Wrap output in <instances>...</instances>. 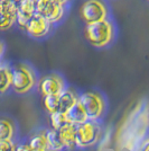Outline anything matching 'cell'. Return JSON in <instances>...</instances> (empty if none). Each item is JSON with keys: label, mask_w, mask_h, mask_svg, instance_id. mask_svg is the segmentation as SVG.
Returning <instances> with one entry per match:
<instances>
[{"label": "cell", "mask_w": 149, "mask_h": 151, "mask_svg": "<svg viewBox=\"0 0 149 151\" xmlns=\"http://www.w3.org/2000/svg\"><path fill=\"white\" fill-rule=\"evenodd\" d=\"M16 126L8 119H0V140H13Z\"/></svg>", "instance_id": "e0dca14e"}, {"label": "cell", "mask_w": 149, "mask_h": 151, "mask_svg": "<svg viewBox=\"0 0 149 151\" xmlns=\"http://www.w3.org/2000/svg\"><path fill=\"white\" fill-rule=\"evenodd\" d=\"M60 138L64 145V150L73 151L75 150L76 147V125L68 123L62 129L58 130Z\"/></svg>", "instance_id": "8fae6325"}, {"label": "cell", "mask_w": 149, "mask_h": 151, "mask_svg": "<svg viewBox=\"0 0 149 151\" xmlns=\"http://www.w3.org/2000/svg\"><path fill=\"white\" fill-rule=\"evenodd\" d=\"M66 114H67L68 122L72 123V124H74V125L82 124V123H84V122H87L89 120L84 107L82 106V104L79 101L68 109L67 112H66Z\"/></svg>", "instance_id": "4fadbf2b"}, {"label": "cell", "mask_w": 149, "mask_h": 151, "mask_svg": "<svg viewBox=\"0 0 149 151\" xmlns=\"http://www.w3.org/2000/svg\"><path fill=\"white\" fill-rule=\"evenodd\" d=\"M84 37L90 45L96 49H104L111 45L116 38V26L110 18L96 23L85 24Z\"/></svg>", "instance_id": "6da1fadb"}, {"label": "cell", "mask_w": 149, "mask_h": 151, "mask_svg": "<svg viewBox=\"0 0 149 151\" xmlns=\"http://www.w3.org/2000/svg\"><path fill=\"white\" fill-rule=\"evenodd\" d=\"M35 70L27 63H17L11 67V89L16 94L25 95L37 86Z\"/></svg>", "instance_id": "7a4b0ae2"}, {"label": "cell", "mask_w": 149, "mask_h": 151, "mask_svg": "<svg viewBox=\"0 0 149 151\" xmlns=\"http://www.w3.org/2000/svg\"><path fill=\"white\" fill-rule=\"evenodd\" d=\"M36 13L55 26L65 18L67 7L61 6L54 0H36Z\"/></svg>", "instance_id": "8992f818"}, {"label": "cell", "mask_w": 149, "mask_h": 151, "mask_svg": "<svg viewBox=\"0 0 149 151\" xmlns=\"http://www.w3.org/2000/svg\"><path fill=\"white\" fill-rule=\"evenodd\" d=\"M17 151H37V150L33 149L31 145L26 142V143H20V145H17Z\"/></svg>", "instance_id": "44dd1931"}, {"label": "cell", "mask_w": 149, "mask_h": 151, "mask_svg": "<svg viewBox=\"0 0 149 151\" xmlns=\"http://www.w3.org/2000/svg\"><path fill=\"white\" fill-rule=\"evenodd\" d=\"M102 139V127L100 122L87 120L76 125V147L85 149L95 145Z\"/></svg>", "instance_id": "3957f363"}, {"label": "cell", "mask_w": 149, "mask_h": 151, "mask_svg": "<svg viewBox=\"0 0 149 151\" xmlns=\"http://www.w3.org/2000/svg\"><path fill=\"white\" fill-rule=\"evenodd\" d=\"M50 123L52 129H54V130L62 129L63 126H65L70 123L67 114L65 112H62V111H57L55 113L50 114Z\"/></svg>", "instance_id": "ac0fdd59"}, {"label": "cell", "mask_w": 149, "mask_h": 151, "mask_svg": "<svg viewBox=\"0 0 149 151\" xmlns=\"http://www.w3.org/2000/svg\"><path fill=\"white\" fill-rule=\"evenodd\" d=\"M27 143L31 145L33 149L37 151H48L47 142H46V130L34 133L29 138Z\"/></svg>", "instance_id": "2e32d148"}, {"label": "cell", "mask_w": 149, "mask_h": 151, "mask_svg": "<svg viewBox=\"0 0 149 151\" xmlns=\"http://www.w3.org/2000/svg\"><path fill=\"white\" fill-rule=\"evenodd\" d=\"M79 101L84 107L89 120L100 122L106 114V99L98 91H84L79 94Z\"/></svg>", "instance_id": "277c9868"}, {"label": "cell", "mask_w": 149, "mask_h": 151, "mask_svg": "<svg viewBox=\"0 0 149 151\" xmlns=\"http://www.w3.org/2000/svg\"><path fill=\"white\" fill-rule=\"evenodd\" d=\"M17 23V4L0 0V31H8Z\"/></svg>", "instance_id": "9c48e42d"}, {"label": "cell", "mask_w": 149, "mask_h": 151, "mask_svg": "<svg viewBox=\"0 0 149 151\" xmlns=\"http://www.w3.org/2000/svg\"><path fill=\"white\" fill-rule=\"evenodd\" d=\"M39 93L43 96L48 95H60L66 88V82L62 76L57 73H50L42 77L37 81Z\"/></svg>", "instance_id": "ba28073f"}, {"label": "cell", "mask_w": 149, "mask_h": 151, "mask_svg": "<svg viewBox=\"0 0 149 151\" xmlns=\"http://www.w3.org/2000/svg\"><path fill=\"white\" fill-rule=\"evenodd\" d=\"M43 105L48 114L55 113L60 111V101H58V95H48L43 96Z\"/></svg>", "instance_id": "d6986e66"}, {"label": "cell", "mask_w": 149, "mask_h": 151, "mask_svg": "<svg viewBox=\"0 0 149 151\" xmlns=\"http://www.w3.org/2000/svg\"><path fill=\"white\" fill-rule=\"evenodd\" d=\"M5 52H6V44H5L4 41L0 40V60H2Z\"/></svg>", "instance_id": "7402d4cb"}, {"label": "cell", "mask_w": 149, "mask_h": 151, "mask_svg": "<svg viewBox=\"0 0 149 151\" xmlns=\"http://www.w3.org/2000/svg\"><path fill=\"white\" fill-rule=\"evenodd\" d=\"M77 101H79V94L75 91L74 89L66 87L61 94L58 95L60 111L66 113L75 103H77Z\"/></svg>", "instance_id": "7c38bea8"}, {"label": "cell", "mask_w": 149, "mask_h": 151, "mask_svg": "<svg viewBox=\"0 0 149 151\" xmlns=\"http://www.w3.org/2000/svg\"><path fill=\"white\" fill-rule=\"evenodd\" d=\"M55 2H57L58 5H61V6H64V7H68L70 6V4L72 2V0H54Z\"/></svg>", "instance_id": "603a6c76"}, {"label": "cell", "mask_w": 149, "mask_h": 151, "mask_svg": "<svg viewBox=\"0 0 149 151\" xmlns=\"http://www.w3.org/2000/svg\"><path fill=\"white\" fill-rule=\"evenodd\" d=\"M36 15V0H21L17 4V23L16 25L24 31L29 19Z\"/></svg>", "instance_id": "30bf717a"}, {"label": "cell", "mask_w": 149, "mask_h": 151, "mask_svg": "<svg viewBox=\"0 0 149 151\" xmlns=\"http://www.w3.org/2000/svg\"><path fill=\"white\" fill-rule=\"evenodd\" d=\"M11 88V65L1 61L0 63V94H6Z\"/></svg>", "instance_id": "5bb4252c"}, {"label": "cell", "mask_w": 149, "mask_h": 151, "mask_svg": "<svg viewBox=\"0 0 149 151\" xmlns=\"http://www.w3.org/2000/svg\"><path fill=\"white\" fill-rule=\"evenodd\" d=\"M0 151H17V145L13 140H0Z\"/></svg>", "instance_id": "ffe728a7"}, {"label": "cell", "mask_w": 149, "mask_h": 151, "mask_svg": "<svg viewBox=\"0 0 149 151\" xmlns=\"http://www.w3.org/2000/svg\"><path fill=\"white\" fill-rule=\"evenodd\" d=\"M11 1H13V2H15V4H19L21 0H11Z\"/></svg>", "instance_id": "d4e9b609"}, {"label": "cell", "mask_w": 149, "mask_h": 151, "mask_svg": "<svg viewBox=\"0 0 149 151\" xmlns=\"http://www.w3.org/2000/svg\"><path fill=\"white\" fill-rule=\"evenodd\" d=\"M46 142H47V149L48 151H64L58 130H46Z\"/></svg>", "instance_id": "9a60e30c"}, {"label": "cell", "mask_w": 149, "mask_h": 151, "mask_svg": "<svg viewBox=\"0 0 149 151\" xmlns=\"http://www.w3.org/2000/svg\"><path fill=\"white\" fill-rule=\"evenodd\" d=\"M53 27L54 25L50 22H48L42 15L36 13V15H34L29 19V22L26 24L24 31L29 37L35 38V40H42L50 35L53 31Z\"/></svg>", "instance_id": "52a82bcc"}, {"label": "cell", "mask_w": 149, "mask_h": 151, "mask_svg": "<svg viewBox=\"0 0 149 151\" xmlns=\"http://www.w3.org/2000/svg\"><path fill=\"white\" fill-rule=\"evenodd\" d=\"M140 151H149V138L143 142V147H141Z\"/></svg>", "instance_id": "cb8c5ba5"}, {"label": "cell", "mask_w": 149, "mask_h": 151, "mask_svg": "<svg viewBox=\"0 0 149 151\" xmlns=\"http://www.w3.org/2000/svg\"><path fill=\"white\" fill-rule=\"evenodd\" d=\"M80 18L85 24L109 18L110 10L106 0H84L79 9Z\"/></svg>", "instance_id": "5b68a950"}]
</instances>
